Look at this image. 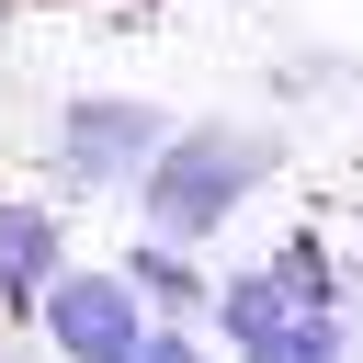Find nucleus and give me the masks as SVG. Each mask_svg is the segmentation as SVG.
I'll list each match as a JSON object with an SVG mask.
<instances>
[{
    "label": "nucleus",
    "mask_w": 363,
    "mask_h": 363,
    "mask_svg": "<svg viewBox=\"0 0 363 363\" xmlns=\"http://www.w3.org/2000/svg\"><path fill=\"white\" fill-rule=\"evenodd\" d=\"M125 363H193V340H182V329H136V352H125Z\"/></svg>",
    "instance_id": "423d86ee"
},
{
    "label": "nucleus",
    "mask_w": 363,
    "mask_h": 363,
    "mask_svg": "<svg viewBox=\"0 0 363 363\" xmlns=\"http://www.w3.org/2000/svg\"><path fill=\"white\" fill-rule=\"evenodd\" d=\"M125 284H136V295H182V306H193V261H170V238L125 250Z\"/></svg>",
    "instance_id": "39448f33"
},
{
    "label": "nucleus",
    "mask_w": 363,
    "mask_h": 363,
    "mask_svg": "<svg viewBox=\"0 0 363 363\" xmlns=\"http://www.w3.org/2000/svg\"><path fill=\"white\" fill-rule=\"evenodd\" d=\"M45 329H57L68 363H125L147 318H136V284L125 272H57L45 284Z\"/></svg>",
    "instance_id": "f03ea898"
},
{
    "label": "nucleus",
    "mask_w": 363,
    "mask_h": 363,
    "mask_svg": "<svg viewBox=\"0 0 363 363\" xmlns=\"http://www.w3.org/2000/svg\"><path fill=\"white\" fill-rule=\"evenodd\" d=\"M261 182H272V147H261L250 125H182V136H159V159H147V216H159V238H204V227L238 216Z\"/></svg>",
    "instance_id": "f257e3e1"
},
{
    "label": "nucleus",
    "mask_w": 363,
    "mask_h": 363,
    "mask_svg": "<svg viewBox=\"0 0 363 363\" xmlns=\"http://www.w3.org/2000/svg\"><path fill=\"white\" fill-rule=\"evenodd\" d=\"M57 159H68V182H125V170L159 159V113L147 102H68Z\"/></svg>",
    "instance_id": "7ed1b4c3"
},
{
    "label": "nucleus",
    "mask_w": 363,
    "mask_h": 363,
    "mask_svg": "<svg viewBox=\"0 0 363 363\" xmlns=\"http://www.w3.org/2000/svg\"><path fill=\"white\" fill-rule=\"evenodd\" d=\"M45 261H57V227L34 204H0V295H45Z\"/></svg>",
    "instance_id": "20e7f679"
}]
</instances>
